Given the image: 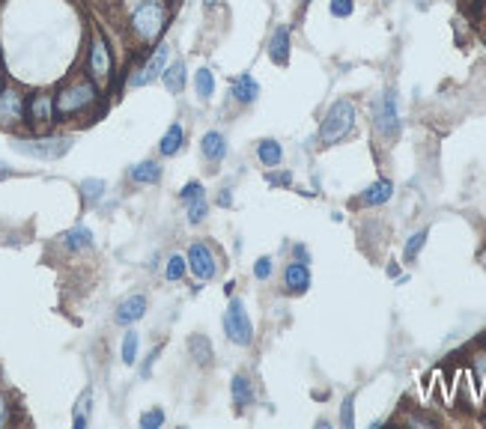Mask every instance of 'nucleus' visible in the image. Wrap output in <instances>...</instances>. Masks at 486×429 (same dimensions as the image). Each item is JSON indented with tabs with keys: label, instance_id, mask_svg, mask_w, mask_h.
Instances as JSON below:
<instances>
[{
	"label": "nucleus",
	"instance_id": "23",
	"mask_svg": "<svg viewBox=\"0 0 486 429\" xmlns=\"http://www.w3.org/2000/svg\"><path fill=\"white\" fill-rule=\"evenodd\" d=\"M188 352H191V358L200 367H212V343H209V337L194 334L191 340H188Z\"/></svg>",
	"mask_w": 486,
	"mask_h": 429
},
{
	"label": "nucleus",
	"instance_id": "16",
	"mask_svg": "<svg viewBox=\"0 0 486 429\" xmlns=\"http://www.w3.org/2000/svg\"><path fill=\"white\" fill-rule=\"evenodd\" d=\"M60 242L66 251H72V254H81V251H90L93 247V233L87 227H72V229H66V233L60 236Z\"/></svg>",
	"mask_w": 486,
	"mask_h": 429
},
{
	"label": "nucleus",
	"instance_id": "21",
	"mask_svg": "<svg viewBox=\"0 0 486 429\" xmlns=\"http://www.w3.org/2000/svg\"><path fill=\"white\" fill-rule=\"evenodd\" d=\"M128 179L134 185H158L162 182V167H158V161H141L128 170Z\"/></svg>",
	"mask_w": 486,
	"mask_h": 429
},
{
	"label": "nucleus",
	"instance_id": "38",
	"mask_svg": "<svg viewBox=\"0 0 486 429\" xmlns=\"http://www.w3.org/2000/svg\"><path fill=\"white\" fill-rule=\"evenodd\" d=\"M9 423V400H6V394L0 391V426H6Z\"/></svg>",
	"mask_w": 486,
	"mask_h": 429
},
{
	"label": "nucleus",
	"instance_id": "2",
	"mask_svg": "<svg viewBox=\"0 0 486 429\" xmlns=\"http://www.w3.org/2000/svg\"><path fill=\"white\" fill-rule=\"evenodd\" d=\"M352 125H355V105L346 102V98L334 102V105L329 107V114H325L322 125H320V141H322V146L340 143L343 137L352 132Z\"/></svg>",
	"mask_w": 486,
	"mask_h": 429
},
{
	"label": "nucleus",
	"instance_id": "26",
	"mask_svg": "<svg viewBox=\"0 0 486 429\" xmlns=\"http://www.w3.org/2000/svg\"><path fill=\"white\" fill-rule=\"evenodd\" d=\"M194 89H197V96L200 98H212L215 96V75H212V69H206L200 66L194 72Z\"/></svg>",
	"mask_w": 486,
	"mask_h": 429
},
{
	"label": "nucleus",
	"instance_id": "4",
	"mask_svg": "<svg viewBox=\"0 0 486 429\" xmlns=\"http://www.w3.org/2000/svg\"><path fill=\"white\" fill-rule=\"evenodd\" d=\"M12 149L36 161H57L72 149V137H33V141H12Z\"/></svg>",
	"mask_w": 486,
	"mask_h": 429
},
{
	"label": "nucleus",
	"instance_id": "40",
	"mask_svg": "<svg viewBox=\"0 0 486 429\" xmlns=\"http://www.w3.org/2000/svg\"><path fill=\"white\" fill-rule=\"evenodd\" d=\"M6 176H12V167H9V164H3V161H0V179H6Z\"/></svg>",
	"mask_w": 486,
	"mask_h": 429
},
{
	"label": "nucleus",
	"instance_id": "12",
	"mask_svg": "<svg viewBox=\"0 0 486 429\" xmlns=\"http://www.w3.org/2000/svg\"><path fill=\"white\" fill-rule=\"evenodd\" d=\"M144 316H146V295L134 292V295H128V298H123V301L116 304L114 322L116 325H134V322H141Z\"/></svg>",
	"mask_w": 486,
	"mask_h": 429
},
{
	"label": "nucleus",
	"instance_id": "22",
	"mask_svg": "<svg viewBox=\"0 0 486 429\" xmlns=\"http://www.w3.org/2000/svg\"><path fill=\"white\" fill-rule=\"evenodd\" d=\"M182 146H185V128H182L180 123H173V125L164 132L162 141H158V152H162L164 158H171V155L180 152Z\"/></svg>",
	"mask_w": 486,
	"mask_h": 429
},
{
	"label": "nucleus",
	"instance_id": "41",
	"mask_svg": "<svg viewBox=\"0 0 486 429\" xmlns=\"http://www.w3.org/2000/svg\"><path fill=\"white\" fill-rule=\"evenodd\" d=\"M212 3H218V0H206V6H212Z\"/></svg>",
	"mask_w": 486,
	"mask_h": 429
},
{
	"label": "nucleus",
	"instance_id": "32",
	"mask_svg": "<svg viewBox=\"0 0 486 429\" xmlns=\"http://www.w3.org/2000/svg\"><path fill=\"white\" fill-rule=\"evenodd\" d=\"M329 12L334 18H349L355 12V3L352 0H329Z\"/></svg>",
	"mask_w": 486,
	"mask_h": 429
},
{
	"label": "nucleus",
	"instance_id": "15",
	"mask_svg": "<svg viewBox=\"0 0 486 429\" xmlns=\"http://www.w3.org/2000/svg\"><path fill=\"white\" fill-rule=\"evenodd\" d=\"M269 60L275 66H286L290 63V27L277 24L275 33L269 39Z\"/></svg>",
	"mask_w": 486,
	"mask_h": 429
},
{
	"label": "nucleus",
	"instance_id": "19",
	"mask_svg": "<svg viewBox=\"0 0 486 429\" xmlns=\"http://www.w3.org/2000/svg\"><path fill=\"white\" fill-rule=\"evenodd\" d=\"M394 197V182L391 179H376L373 185H367V191L361 194V203L364 206H382L388 203Z\"/></svg>",
	"mask_w": 486,
	"mask_h": 429
},
{
	"label": "nucleus",
	"instance_id": "1",
	"mask_svg": "<svg viewBox=\"0 0 486 429\" xmlns=\"http://www.w3.org/2000/svg\"><path fill=\"white\" fill-rule=\"evenodd\" d=\"M164 24H167L164 0H141L137 9L132 12V30L141 42H155V39L162 36Z\"/></svg>",
	"mask_w": 486,
	"mask_h": 429
},
{
	"label": "nucleus",
	"instance_id": "7",
	"mask_svg": "<svg viewBox=\"0 0 486 429\" xmlns=\"http://www.w3.org/2000/svg\"><path fill=\"white\" fill-rule=\"evenodd\" d=\"M167 63H171V45L167 42H162L153 51V57L146 60V63L137 69V72L128 78V87H146V84H153V81H158L162 78V72L167 69Z\"/></svg>",
	"mask_w": 486,
	"mask_h": 429
},
{
	"label": "nucleus",
	"instance_id": "30",
	"mask_svg": "<svg viewBox=\"0 0 486 429\" xmlns=\"http://www.w3.org/2000/svg\"><path fill=\"white\" fill-rule=\"evenodd\" d=\"M426 236H430V233H426V229H418V233H412V236H409V242H406V247H403L406 263H412V259L421 254V247L426 245Z\"/></svg>",
	"mask_w": 486,
	"mask_h": 429
},
{
	"label": "nucleus",
	"instance_id": "11",
	"mask_svg": "<svg viewBox=\"0 0 486 429\" xmlns=\"http://www.w3.org/2000/svg\"><path fill=\"white\" fill-rule=\"evenodd\" d=\"M24 119V98L18 89H0V125H18Z\"/></svg>",
	"mask_w": 486,
	"mask_h": 429
},
{
	"label": "nucleus",
	"instance_id": "37",
	"mask_svg": "<svg viewBox=\"0 0 486 429\" xmlns=\"http://www.w3.org/2000/svg\"><path fill=\"white\" fill-rule=\"evenodd\" d=\"M293 256H295V263H304V265L311 263V251H307L304 245H295V247H293Z\"/></svg>",
	"mask_w": 486,
	"mask_h": 429
},
{
	"label": "nucleus",
	"instance_id": "29",
	"mask_svg": "<svg viewBox=\"0 0 486 429\" xmlns=\"http://www.w3.org/2000/svg\"><path fill=\"white\" fill-rule=\"evenodd\" d=\"M137 349H141V337H137V331H125L123 334V364L125 367H134Z\"/></svg>",
	"mask_w": 486,
	"mask_h": 429
},
{
	"label": "nucleus",
	"instance_id": "9",
	"mask_svg": "<svg viewBox=\"0 0 486 429\" xmlns=\"http://www.w3.org/2000/svg\"><path fill=\"white\" fill-rule=\"evenodd\" d=\"M87 69H90V78L93 84H105L111 78V51H107L105 39L102 36H93V45H90V60H87Z\"/></svg>",
	"mask_w": 486,
	"mask_h": 429
},
{
	"label": "nucleus",
	"instance_id": "31",
	"mask_svg": "<svg viewBox=\"0 0 486 429\" xmlns=\"http://www.w3.org/2000/svg\"><path fill=\"white\" fill-rule=\"evenodd\" d=\"M206 215H209V203H206V197H197L194 203H188V224H203Z\"/></svg>",
	"mask_w": 486,
	"mask_h": 429
},
{
	"label": "nucleus",
	"instance_id": "6",
	"mask_svg": "<svg viewBox=\"0 0 486 429\" xmlns=\"http://www.w3.org/2000/svg\"><path fill=\"white\" fill-rule=\"evenodd\" d=\"M373 119H376V128H379L385 137H397V132H400V102H397L394 87H388L379 98H376Z\"/></svg>",
	"mask_w": 486,
	"mask_h": 429
},
{
	"label": "nucleus",
	"instance_id": "17",
	"mask_svg": "<svg viewBox=\"0 0 486 429\" xmlns=\"http://www.w3.org/2000/svg\"><path fill=\"white\" fill-rule=\"evenodd\" d=\"M200 152H203V158L209 164H218L224 158V152H227V137L221 134V132H206L203 134V141H200Z\"/></svg>",
	"mask_w": 486,
	"mask_h": 429
},
{
	"label": "nucleus",
	"instance_id": "34",
	"mask_svg": "<svg viewBox=\"0 0 486 429\" xmlns=\"http://www.w3.org/2000/svg\"><path fill=\"white\" fill-rule=\"evenodd\" d=\"M197 197H203V185L197 182V179H191V182H185V185H182L180 200H182V203H194Z\"/></svg>",
	"mask_w": 486,
	"mask_h": 429
},
{
	"label": "nucleus",
	"instance_id": "24",
	"mask_svg": "<svg viewBox=\"0 0 486 429\" xmlns=\"http://www.w3.org/2000/svg\"><path fill=\"white\" fill-rule=\"evenodd\" d=\"M257 158H260V164H266V167H277L284 158V146L272 141V137H266V141L257 143Z\"/></svg>",
	"mask_w": 486,
	"mask_h": 429
},
{
	"label": "nucleus",
	"instance_id": "27",
	"mask_svg": "<svg viewBox=\"0 0 486 429\" xmlns=\"http://www.w3.org/2000/svg\"><path fill=\"white\" fill-rule=\"evenodd\" d=\"M105 197V182L102 179H84L81 182V200L87 206H96Z\"/></svg>",
	"mask_w": 486,
	"mask_h": 429
},
{
	"label": "nucleus",
	"instance_id": "35",
	"mask_svg": "<svg viewBox=\"0 0 486 429\" xmlns=\"http://www.w3.org/2000/svg\"><path fill=\"white\" fill-rule=\"evenodd\" d=\"M269 274H272V256H260L254 263V277L257 281H269Z\"/></svg>",
	"mask_w": 486,
	"mask_h": 429
},
{
	"label": "nucleus",
	"instance_id": "5",
	"mask_svg": "<svg viewBox=\"0 0 486 429\" xmlns=\"http://www.w3.org/2000/svg\"><path fill=\"white\" fill-rule=\"evenodd\" d=\"M224 334H227V340L236 346H251V340H254L251 319H248V310L239 298H230V307H227V313H224Z\"/></svg>",
	"mask_w": 486,
	"mask_h": 429
},
{
	"label": "nucleus",
	"instance_id": "20",
	"mask_svg": "<svg viewBox=\"0 0 486 429\" xmlns=\"http://www.w3.org/2000/svg\"><path fill=\"white\" fill-rule=\"evenodd\" d=\"M230 396H233V403L239 405V408L254 405V382H251V378H248L245 373L233 376V382H230Z\"/></svg>",
	"mask_w": 486,
	"mask_h": 429
},
{
	"label": "nucleus",
	"instance_id": "18",
	"mask_svg": "<svg viewBox=\"0 0 486 429\" xmlns=\"http://www.w3.org/2000/svg\"><path fill=\"white\" fill-rule=\"evenodd\" d=\"M185 72H188V69H185L182 60H176V63H167V69L162 72V84H164L167 93H173V96L182 93V89H185V81H188Z\"/></svg>",
	"mask_w": 486,
	"mask_h": 429
},
{
	"label": "nucleus",
	"instance_id": "14",
	"mask_svg": "<svg viewBox=\"0 0 486 429\" xmlns=\"http://www.w3.org/2000/svg\"><path fill=\"white\" fill-rule=\"evenodd\" d=\"M230 96L236 98L239 105H254L257 98H260V84H257V78L254 75H236L233 81H230Z\"/></svg>",
	"mask_w": 486,
	"mask_h": 429
},
{
	"label": "nucleus",
	"instance_id": "8",
	"mask_svg": "<svg viewBox=\"0 0 486 429\" xmlns=\"http://www.w3.org/2000/svg\"><path fill=\"white\" fill-rule=\"evenodd\" d=\"M188 272H191L197 281L206 283V281H212V277L218 274V263H215V254H212V247H206L203 242H194L191 247H188Z\"/></svg>",
	"mask_w": 486,
	"mask_h": 429
},
{
	"label": "nucleus",
	"instance_id": "36",
	"mask_svg": "<svg viewBox=\"0 0 486 429\" xmlns=\"http://www.w3.org/2000/svg\"><path fill=\"white\" fill-rule=\"evenodd\" d=\"M352 405H355V396H346V400H343V412H340V423H343L346 429H352V423H355Z\"/></svg>",
	"mask_w": 486,
	"mask_h": 429
},
{
	"label": "nucleus",
	"instance_id": "42",
	"mask_svg": "<svg viewBox=\"0 0 486 429\" xmlns=\"http://www.w3.org/2000/svg\"><path fill=\"white\" fill-rule=\"evenodd\" d=\"M302 3H307V0H302Z\"/></svg>",
	"mask_w": 486,
	"mask_h": 429
},
{
	"label": "nucleus",
	"instance_id": "33",
	"mask_svg": "<svg viewBox=\"0 0 486 429\" xmlns=\"http://www.w3.org/2000/svg\"><path fill=\"white\" fill-rule=\"evenodd\" d=\"M164 423V412L162 408H150V412L141 414V429H158Z\"/></svg>",
	"mask_w": 486,
	"mask_h": 429
},
{
	"label": "nucleus",
	"instance_id": "3",
	"mask_svg": "<svg viewBox=\"0 0 486 429\" xmlns=\"http://www.w3.org/2000/svg\"><path fill=\"white\" fill-rule=\"evenodd\" d=\"M93 102H96V84L93 81H75L57 93L54 111H57V116H75V114L87 111Z\"/></svg>",
	"mask_w": 486,
	"mask_h": 429
},
{
	"label": "nucleus",
	"instance_id": "39",
	"mask_svg": "<svg viewBox=\"0 0 486 429\" xmlns=\"http://www.w3.org/2000/svg\"><path fill=\"white\" fill-rule=\"evenodd\" d=\"M293 182V173H269V185H290Z\"/></svg>",
	"mask_w": 486,
	"mask_h": 429
},
{
	"label": "nucleus",
	"instance_id": "28",
	"mask_svg": "<svg viewBox=\"0 0 486 429\" xmlns=\"http://www.w3.org/2000/svg\"><path fill=\"white\" fill-rule=\"evenodd\" d=\"M185 272H188V259L182 254H171V256H167V265H164V277H167V281H171V283L182 281Z\"/></svg>",
	"mask_w": 486,
	"mask_h": 429
},
{
	"label": "nucleus",
	"instance_id": "13",
	"mask_svg": "<svg viewBox=\"0 0 486 429\" xmlns=\"http://www.w3.org/2000/svg\"><path fill=\"white\" fill-rule=\"evenodd\" d=\"M284 289L290 295H304L311 289V268L304 263H290L284 272Z\"/></svg>",
	"mask_w": 486,
	"mask_h": 429
},
{
	"label": "nucleus",
	"instance_id": "10",
	"mask_svg": "<svg viewBox=\"0 0 486 429\" xmlns=\"http://www.w3.org/2000/svg\"><path fill=\"white\" fill-rule=\"evenodd\" d=\"M54 96H48V93H36L31 102L24 105V116H27V123H31L36 132L39 128H48L54 123Z\"/></svg>",
	"mask_w": 486,
	"mask_h": 429
},
{
	"label": "nucleus",
	"instance_id": "25",
	"mask_svg": "<svg viewBox=\"0 0 486 429\" xmlns=\"http://www.w3.org/2000/svg\"><path fill=\"white\" fill-rule=\"evenodd\" d=\"M90 412H93V391L87 387V391L78 396V403H75V414H72L75 429H87V423H90Z\"/></svg>",
	"mask_w": 486,
	"mask_h": 429
}]
</instances>
